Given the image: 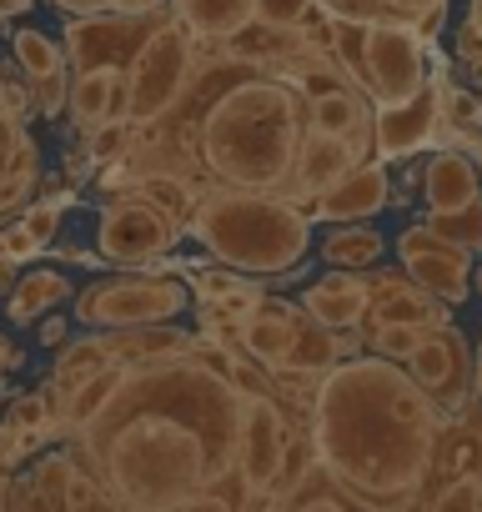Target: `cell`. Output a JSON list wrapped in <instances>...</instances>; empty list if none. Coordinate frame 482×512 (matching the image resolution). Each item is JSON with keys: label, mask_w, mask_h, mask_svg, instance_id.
I'll list each match as a JSON object with an SVG mask.
<instances>
[{"label": "cell", "mask_w": 482, "mask_h": 512, "mask_svg": "<svg viewBox=\"0 0 482 512\" xmlns=\"http://www.w3.org/2000/svg\"><path fill=\"white\" fill-rule=\"evenodd\" d=\"M236 432V377L186 347L126 362L106 412L76 432V457L101 477L111 507H201V492L236 467Z\"/></svg>", "instance_id": "6da1fadb"}, {"label": "cell", "mask_w": 482, "mask_h": 512, "mask_svg": "<svg viewBox=\"0 0 482 512\" xmlns=\"http://www.w3.org/2000/svg\"><path fill=\"white\" fill-rule=\"evenodd\" d=\"M447 412L392 357H342L307 402L322 467L357 507H412L432 482Z\"/></svg>", "instance_id": "7a4b0ae2"}, {"label": "cell", "mask_w": 482, "mask_h": 512, "mask_svg": "<svg viewBox=\"0 0 482 512\" xmlns=\"http://www.w3.org/2000/svg\"><path fill=\"white\" fill-rule=\"evenodd\" d=\"M191 161L226 186L282 191L307 136V96L252 66L236 71V56L211 61L201 116H191Z\"/></svg>", "instance_id": "3957f363"}, {"label": "cell", "mask_w": 482, "mask_h": 512, "mask_svg": "<svg viewBox=\"0 0 482 512\" xmlns=\"http://www.w3.org/2000/svg\"><path fill=\"white\" fill-rule=\"evenodd\" d=\"M186 236H196L216 262H226L236 272L277 277V272H292L307 256L312 211L282 191L211 181L196 191V206L186 216Z\"/></svg>", "instance_id": "277c9868"}, {"label": "cell", "mask_w": 482, "mask_h": 512, "mask_svg": "<svg viewBox=\"0 0 482 512\" xmlns=\"http://www.w3.org/2000/svg\"><path fill=\"white\" fill-rule=\"evenodd\" d=\"M196 56H201L196 36L176 16H156V26L141 36V46L126 61V121L136 131L161 126L181 106L186 86L196 81Z\"/></svg>", "instance_id": "5b68a950"}, {"label": "cell", "mask_w": 482, "mask_h": 512, "mask_svg": "<svg viewBox=\"0 0 482 512\" xmlns=\"http://www.w3.org/2000/svg\"><path fill=\"white\" fill-rule=\"evenodd\" d=\"M191 307V292L176 277L146 272V277H101L76 297V317L91 327H151L171 322Z\"/></svg>", "instance_id": "8992f818"}, {"label": "cell", "mask_w": 482, "mask_h": 512, "mask_svg": "<svg viewBox=\"0 0 482 512\" xmlns=\"http://www.w3.org/2000/svg\"><path fill=\"white\" fill-rule=\"evenodd\" d=\"M427 86V36L407 21H372L367 26V81L362 91L372 106H402Z\"/></svg>", "instance_id": "52a82bcc"}, {"label": "cell", "mask_w": 482, "mask_h": 512, "mask_svg": "<svg viewBox=\"0 0 482 512\" xmlns=\"http://www.w3.org/2000/svg\"><path fill=\"white\" fill-rule=\"evenodd\" d=\"M181 221L166 216L161 206H151L146 196H126V201H111L101 211V226H96V246L106 262H121V267H146V262H161V256L181 241Z\"/></svg>", "instance_id": "ba28073f"}, {"label": "cell", "mask_w": 482, "mask_h": 512, "mask_svg": "<svg viewBox=\"0 0 482 512\" xmlns=\"http://www.w3.org/2000/svg\"><path fill=\"white\" fill-rule=\"evenodd\" d=\"M292 422L287 412L277 407V392L272 387H247L241 392V432H236V472L241 482L252 487V497L262 502L267 487L277 482V467H282V452L292 442Z\"/></svg>", "instance_id": "9c48e42d"}, {"label": "cell", "mask_w": 482, "mask_h": 512, "mask_svg": "<svg viewBox=\"0 0 482 512\" xmlns=\"http://www.w3.org/2000/svg\"><path fill=\"white\" fill-rule=\"evenodd\" d=\"M397 246H402V267H407V277L417 287H427L447 307H462L472 297V251L467 246L437 236L427 221L422 226H407L397 236Z\"/></svg>", "instance_id": "30bf717a"}, {"label": "cell", "mask_w": 482, "mask_h": 512, "mask_svg": "<svg viewBox=\"0 0 482 512\" xmlns=\"http://www.w3.org/2000/svg\"><path fill=\"white\" fill-rule=\"evenodd\" d=\"M407 367H412V377L437 397L442 412L457 417V412L472 402V357H467V337H462L452 322L427 327V337H422V347L407 357Z\"/></svg>", "instance_id": "8fae6325"}, {"label": "cell", "mask_w": 482, "mask_h": 512, "mask_svg": "<svg viewBox=\"0 0 482 512\" xmlns=\"http://www.w3.org/2000/svg\"><path fill=\"white\" fill-rule=\"evenodd\" d=\"M6 502H31V507H111L101 477L71 452H46L16 492H6Z\"/></svg>", "instance_id": "7c38bea8"}, {"label": "cell", "mask_w": 482, "mask_h": 512, "mask_svg": "<svg viewBox=\"0 0 482 512\" xmlns=\"http://www.w3.org/2000/svg\"><path fill=\"white\" fill-rule=\"evenodd\" d=\"M437 76H442V61H437V71L427 76V86L417 96H407L402 106H382L377 111V156L382 161H407V156L437 146V126H442Z\"/></svg>", "instance_id": "4fadbf2b"}, {"label": "cell", "mask_w": 482, "mask_h": 512, "mask_svg": "<svg viewBox=\"0 0 482 512\" xmlns=\"http://www.w3.org/2000/svg\"><path fill=\"white\" fill-rule=\"evenodd\" d=\"M352 166H357V151H352L347 136H332V131L307 126V136H302V146H297V161H292V176H287L282 196H292L297 206L312 211V201H317L332 181H342Z\"/></svg>", "instance_id": "5bb4252c"}, {"label": "cell", "mask_w": 482, "mask_h": 512, "mask_svg": "<svg viewBox=\"0 0 482 512\" xmlns=\"http://www.w3.org/2000/svg\"><path fill=\"white\" fill-rule=\"evenodd\" d=\"M302 322H307V307L267 302V297H262L247 317H241V352H247L262 372H272V367H282V362L297 352Z\"/></svg>", "instance_id": "9a60e30c"}, {"label": "cell", "mask_w": 482, "mask_h": 512, "mask_svg": "<svg viewBox=\"0 0 482 512\" xmlns=\"http://www.w3.org/2000/svg\"><path fill=\"white\" fill-rule=\"evenodd\" d=\"M387 201H392L387 166H382V156H367V161H357L342 181H332V186L312 201V216H317V221H367V216H377Z\"/></svg>", "instance_id": "2e32d148"}, {"label": "cell", "mask_w": 482, "mask_h": 512, "mask_svg": "<svg viewBox=\"0 0 482 512\" xmlns=\"http://www.w3.org/2000/svg\"><path fill=\"white\" fill-rule=\"evenodd\" d=\"M382 322H447V302L402 272H372V302H367L362 327L372 332Z\"/></svg>", "instance_id": "e0dca14e"}, {"label": "cell", "mask_w": 482, "mask_h": 512, "mask_svg": "<svg viewBox=\"0 0 482 512\" xmlns=\"http://www.w3.org/2000/svg\"><path fill=\"white\" fill-rule=\"evenodd\" d=\"M76 126L91 136L101 121L126 116V71L121 66H86L81 76H71V106Z\"/></svg>", "instance_id": "ac0fdd59"}, {"label": "cell", "mask_w": 482, "mask_h": 512, "mask_svg": "<svg viewBox=\"0 0 482 512\" xmlns=\"http://www.w3.org/2000/svg\"><path fill=\"white\" fill-rule=\"evenodd\" d=\"M171 16L196 36V46H226L257 21V0H171Z\"/></svg>", "instance_id": "d6986e66"}, {"label": "cell", "mask_w": 482, "mask_h": 512, "mask_svg": "<svg viewBox=\"0 0 482 512\" xmlns=\"http://www.w3.org/2000/svg\"><path fill=\"white\" fill-rule=\"evenodd\" d=\"M367 302H372V282H367V277H347V267H337L332 277H322V282L302 297V307H307L322 327H332V332L362 327Z\"/></svg>", "instance_id": "ffe728a7"}, {"label": "cell", "mask_w": 482, "mask_h": 512, "mask_svg": "<svg viewBox=\"0 0 482 512\" xmlns=\"http://www.w3.org/2000/svg\"><path fill=\"white\" fill-rule=\"evenodd\" d=\"M422 196H427L432 211H457V206L477 201L482 191H477V166L467 161V151L437 146L427 171H422Z\"/></svg>", "instance_id": "44dd1931"}, {"label": "cell", "mask_w": 482, "mask_h": 512, "mask_svg": "<svg viewBox=\"0 0 482 512\" xmlns=\"http://www.w3.org/2000/svg\"><path fill=\"white\" fill-rule=\"evenodd\" d=\"M61 302H71V277L56 272V267H41V272H26V277L11 282L6 317H11L16 327H31V322H41V317H46L51 307H61Z\"/></svg>", "instance_id": "7402d4cb"}, {"label": "cell", "mask_w": 482, "mask_h": 512, "mask_svg": "<svg viewBox=\"0 0 482 512\" xmlns=\"http://www.w3.org/2000/svg\"><path fill=\"white\" fill-rule=\"evenodd\" d=\"M121 377H126V362H106L101 372H91L66 402H61V427L76 437V432H86L101 412H106V402L116 397V387H121Z\"/></svg>", "instance_id": "603a6c76"}, {"label": "cell", "mask_w": 482, "mask_h": 512, "mask_svg": "<svg viewBox=\"0 0 482 512\" xmlns=\"http://www.w3.org/2000/svg\"><path fill=\"white\" fill-rule=\"evenodd\" d=\"M111 357V337H81V342H61V357H56V377H51V392L66 402L91 372H101Z\"/></svg>", "instance_id": "cb8c5ba5"}, {"label": "cell", "mask_w": 482, "mask_h": 512, "mask_svg": "<svg viewBox=\"0 0 482 512\" xmlns=\"http://www.w3.org/2000/svg\"><path fill=\"white\" fill-rule=\"evenodd\" d=\"M387 236L377 226H362V221H347L342 231H332L322 241V262L327 267H372L377 256H382Z\"/></svg>", "instance_id": "d4e9b609"}, {"label": "cell", "mask_w": 482, "mask_h": 512, "mask_svg": "<svg viewBox=\"0 0 482 512\" xmlns=\"http://www.w3.org/2000/svg\"><path fill=\"white\" fill-rule=\"evenodd\" d=\"M327 11V6H322ZM367 16H342V11H327V46L332 56L342 61V71L362 86L367 81Z\"/></svg>", "instance_id": "484cf974"}, {"label": "cell", "mask_w": 482, "mask_h": 512, "mask_svg": "<svg viewBox=\"0 0 482 512\" xmlns=\"http://www.w3.org/2000/svg\"><path fill=\"white\" fill-rule=\"evenodd\" d=\"M11 56H16V66L31 76V86L46 81V76H56V71H66V51H61L46 31H36V26L11 31Z\"/></svg>", "instance_id": "4316f807"}, {"label": "cell", "mask_w": 482, "mask_h": 512, "mask_svg": "<svg viewBox=\"0 0 482 512\" xmlns=\"http://www.w3.org/2000/svg\"><path fill=\"white\" fill-rule=\"evenodd\" d=\"M322 457H317V442H312V432H292V442H287V452H282V467H277V482L267 487V497L262 502H272V507H282L287 502V492L317 467Z\"/></svg>", "instance_id": "83f0119b"}, {"label": "cell", "mask_w": 482, "mask_h": 512, "mask_svg": "<svg viewBox=\"0 0 482 512\" xmlns=\"http://www.w3.org/2000/svg\"><path fill=\"white\" fill-rule=\"evenodd\" d=\"M427 226H432L437 236H447V241H457V246H467V251L477 256V251H482V196L467 201V206H457V211H432Z\"/></svg>", "instance_id": "f1b7e54d"}, {"label": "cell", "mask_w": 482, "mask_h": 512, "mask_svg": "<svg viewBox=\"0 0 482 512\" xmlns=\"http://www.w3.org/2000/svg\"><path fill=\"white\" fill-rule=\"evenodd\" d=\"M136 196H146L151 206H161L166 216H176L186 226L191 206H196V186H186L181 176H141L136 181Z\"/></svg>", "instance_id": "f546056e"}, {"label": "cell", "mask_w": 482, "mask_h": 512, "mask_svg": "<svg viewBox=\"0 0 482 512\" xmlns=\"http://www.w3.org/2000/svg\"><path fill=\"white\" fill-rule=\"evenodd\" d=\"M427 327H437V322H382V327L367 332V342H372V352H382V357H392V362H407V357L422 347Z\"/></svg>", "instance_id": "4dcf8cb0"}, {"label": "cell", "mask_w": 482, "mask_h": 512, "mask_svg": "<svg viewBox=\"0 0 482 512\" xmlns=\"http://www.w3.org/2000/svg\"><path fill=\"white\" fill-rule=\"evenodd\" d=\"M422 502H432V507H482V467L442 477L437 492H427Z\"/></svg>", "instance_id": "1f68e13d"}, {"label": "cell", "mask_w": 482, "mask_h": 512, "mask_svg": "<svg viewBox=\"0 0 482 512\" xmlns=\"http://www.w3.org/2000/svg\"><path fill=\"white\" fill-rule=\"evenodd\" d=\"M377 6H382L392 21L417 26L422 36H432V31L442 26V16H447V0H377Z\"/></svg>", "instance_id": "d6a6232c"}, {"label": "cell", "mask_w": 482, "mask_h": 512, "mask_svg": "<svg viewBox=\"0 0 482 512\" xmlns=\"http://www.w3.org/2000/svg\"><path fill=\"white\" fill-rule=\"evenodd\" d=\"M131 121L126 116H111V121H101L96 131H91V156L96 161H121L126 156V146H131Z\"/></svg>", "instance_id": "836d02e7"}, {"label": "cell", "mask_w": 482, "mask_h": 512, "mask_svg": "<svg viewBox=\"0 0 482 512\" xmlns=\"http://www.w3.org/2000/svg\"><path fill=\"white\" fill-rule=\"evenodd\" d=\"M0 106H6L11 116H31L36 111V86H31V76L21 71V76H11V71H0Z\"/></svg>", "instance_id": "e575fe53"}, {"label": "cell", "mask_w": 482, "mask_h": 512, "mask_svg": "<svg viewBox=\"0 0 482 512\" xmlns=\"http://www.w3.org/2000/svg\"><path fill=\"white\" fill-rule=\"evenodd\" d=\"M317 0H257V21L267 26H302Z\"/></svg>", "instance_id": "d590c367"}, {"label": "cell", "mask_w": 482, "mask_h": 512, "mask_svg": "<svg viewBox=\"0 0 482 512\" xmlns=\"http://www.w3.org/2000/svg\"><path fill=\"white\" fill-rule=\"evenodd\" d=\"M36 251H41V241L31 236L26 221H16V226L0 231V256H6V262H26V256H36Z\"/></svg>", "instance_id": "8d00e7d4"}, {"label": "cell", "mask_w": 482, "mask_h": 512, "mask_svg": "<svg viewBox=\"0 0 482 512\" xmlns=\"http://www.w3.org/2000/svg\"><path fill=\"white\" fill-rule=\"evenodd\" d=\"M61 206H66V201H41V206H31V211H26V226H31V236H36L41 246H51V241H56Z\"/></svg>", "instance_id": "74e56055"}, {"label": "cell", "mask_w": 482, "mask_h": 512, "mask_svg": "<svg viewBox=\"0 0 482 512\" xmlns=\"http://www.w3.org/2000/svg\"><path fill=\"white\" fill-rule=\"evenodd\" d=\"M36 186V166H26V171H16V176H6L0 181V211H16L21 201H26V191Z\"/></svg>", "instance_id": "f35d334b"}, {"label": "cell", "mask_w": 482, "mask_h": 512, "mask_svg": "<svg viewBox=\"0 0 482 512\" xmlns=\"http://www.w3.org/2000/svg\"><path fill=\"white\" fill-rule=\"evenodd\" d=\"M457 56H462V66H472V71L482 66V31H477L472 21L457 31Z\"/></svg>", "instance_id": "ab89813d"}, {"label": "cell", "mask_w": 482, "mask_h": 512, "mask_svg": "<svg viewBox=\"0 0 482 512\" xmlns=\"http://www.w3.org/2000/svg\"><path fill=\"white\" fill-rule=\"evenodd\" d=\"M51 6H61L66 16H106V11H121L126 0H51Z\"/></svg>", "instance_id": "60d3db41"}, {"label": "cell", "mask_w": 482, "mask_h": 512, "mask_svg": "<svg viewBox=\"0 0 482 512\" xmlns=\"http://www.w3.org/2000/svg\"><path fill=\"white\" fill-rule=\"evenodd\" d=\"M96 171V156H91V141L86 146H71V156H66V176L71 181H86Z\"/></svg>", "instance_id": "b9f144b4"}, {"label": "cell", "mask_w": 482, "mask_h": 512, "mask_svg": "<svg viewBox=\"0 0 482 512\" xmlns=\"http://www.w3.org/2000/svg\"><path fill=\"white\" fill-rule=\"evenodd\" d=\"M66 327H71L66 317H46V322H41V342H46V347H61V342H66Z\"/></svg>", "instance_id": "7bdbcfd3"}, {"label": "cell", "mask_w": 482, "mask_h": 512, "mask_svg": "<svg viewBox=\"0 0 482 512\" xmlns=\"http://www.w3.org/2000/svg\"><path fill=\"white\" fill-rule=\"evenodd\" d=\"M21 367V352L11 347V337H0V377H6V372H16Z\"/></svg>", "instance_id": "ee69618b"}, {"label": "cell", "mask_w": 482, "mask_h": 512, "mask_svg": "<svg viewBox=\"0 0 482 512\" xmlns=\"http://www.w3.org/2000/svg\"><path fill=\"white\" fill-rule=\"evenodd\" d=\"M161 6H166V0H126L121 11H131V16H146V11H161Z\"/></svg>", "instance_id": "f6af8a7d"}, {"label": "cell", "mask_w": 482, "mask_h": 512, "mask_svg": "<svg viewBox=\"0 0 482 512\" xmlns=\"http://www.w3.org/2000/svg\"><path fill=\"white\" fill-rule=\"evenodd\" d=\"M472 402H482V352L472 357Z\"/></svg>", "instance_id": "bcb514c9"}, {"label": "cell", "mask_w": 482, "mask_h": 512, "mask_svg": "<svg viewBox=\"0 0 482 512\" xmlns=\"http://www.w3.org/2000/svg\"><path fill=\"white\" fill-rule=\"evenodd\" d=\"M36 6V0H0V11H6V16H26Z\"/></svg>", "instance_id": "7dc6e473"}, {"label": "cell", "mask_w": 482, "mask_h": 512, "mask_svg": "<svg viewBox=\"0 0 482 512\" xmlns=\"http://www.w3.org/2000/svg\"><path fill=\"white\" fill-rule=\"evenodd\" d=\"M467 21H472V26L482 31V0H472V6H467Z\"/></svg>", "instance_id": "c3c4849f"}, {"label": "cell", "mask_w": 482, "mask_h": 512, "mask_svg": "<svg viewBox=\"0 0 482 512\" xmlns=\"http://www.w3.org/2000/svg\"><path fill=\"white\" fill-rule=\"evenodd\" d=\"M472 292H477V297H482V262H477V267H472Z\"/></svg>", "instance_id": "681fc988"}, {"label": "cell", "mask_w": 482, "mask_h": 512, "mask_svg": "<svg viewBox=\"0 0 482 512\" xmlns=\"http://www.w3.org/2000/svg\"><path fill=\"white\" fill-rule=\"evenodd\" d=\"M0 402H6V392H0Z\"/></svg>", "instance_id": "f907efd6"}, {"label": "cell", "mask_w": 482, "mask_h": 512, "mask_svg": "<svg viewBox=\"0 0 482 512\" xmlns=\"http://www.w3.org/2000/svg\"><path fill=\"white\" fill-rule=\"evenodd\" d=\"M477 76H482V66H477Z\"/></svg>", "instance_id": "816d5d0a"}]
</instances>
